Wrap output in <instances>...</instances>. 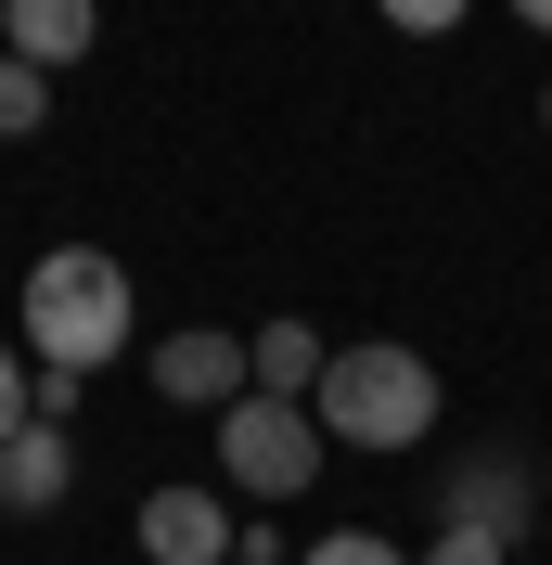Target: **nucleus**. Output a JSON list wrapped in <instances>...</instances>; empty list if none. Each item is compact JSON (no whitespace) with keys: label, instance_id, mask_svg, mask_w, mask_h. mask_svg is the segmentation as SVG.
<instances>
[{"label":"nucleus","instance_id":"obj_2","mask_svg":"<svg viewBox=\"0 0 552 565\" xmlns=\"http://www.w3.org/2000/svg\"><path fill=\"white\" fill-rule=\"evenodd\" d=\"M26 348L52 360V373H104V360L129 348V270H116L104 245H52L26 270Z\"/></svg>","mask_w":552,"mask_h":565},{"label":"nucleus","instance_id":"obj_16","mask_svg":"<svg viewBox=\"0 0 552 565\" xmlns=\"http://www.w3.org/2000/svg\"><path fill=\"white\" fill-rule=\"evenodd\" d=\"M514 13H527V26H540V39H552V0H514Z\"/></svg>","mask_w":552,"mask_h":565},{"label":"nucleus","instance_id":"obj_9","mask_svg":"<svg viewBox=\"0 0 552 565\" xmlns=\"http://www.w3.org/2000/svg\"><path fill=\"white\" fill-rule=\"evenodd\" d=\"M244 360H257V398H321V334L309 321H257V334H244Z\"/></svg>","mask_w":552,"mask_h":565},{"label":"nucleus","instance_id":"obj_14","mask_svg":"<svg viewBox=\"0 0 552 565\" xmlns=\"http://www.w3.org/2000/svg\"><path fill=\"white\" fill-rule=\"evenodd\" d=\"M309 565H412V553H399V540H373V527H335Z\"/></svg>","mask_w":552,"mask_h":565},{"label":"nucleus","instance_id":"obj_4","mask_svg":"<svg viewBox=\"0 0 552 565\" xmlns=\"http://www.w3.org/2000/svg\"><path fill=\"white\" fill-rule=\"evenodd\" d=\"M244 386H257L244 334H206V321H193V334H168V348H155V398H180V412H232Z\"/></svg>","mask_w":552,"mask_h":565},{"label":"nucleus","instance_id":"obj_8","mask_svg":"<svg viewBox=\"0 0 552 565\" xmlns=\"http://www.w3.org/2000/svg\"><path fill=\"white\" fill-rule=\"evenodd\" d=\"M77 489V437L65 424H26V437H0V514H52Z\"/></svg>","mask_w":552,"mask_h":565},{"label":"nucleus","instance_id":"obj_12","mask_svg":"<svg viewBox=\"0 0 552 565\" xmlns=\"http://www.w3.org/2000/svg\"><path fill=\"white\" fill-rule=\"evenodd\" d=\"M412 565H514V540H476V527H437Z\"/></svg>","mask_w":552,"mask_h":565},{"label":"nucleus","instance_id":"obj_17","mask_svg":"<svg viewBox=\"0 0 552 565\" xmlns=\"http://www.w3.org/2000/svg\"><path fill=\"white\" fill-rule=\"evenodd\" d=\"M540 116H552V90H540Z\"/></svg>","mask_w":552,"mask_h":565},{"label":"nucleus","instance_id":"obj_3","mask_svg":"<svg viewBox=\"0 0 552 565\" xmlns=\"http://www.w3.org/2000/svg\"><path fill=\"white\" fill-rule=\"evenodd\" d=\"M219 462H232V489L296 501L321 476V412H309V398H257V386H244L232 412H219Z\"/></svg>","mask_w":552,"mask_h":565},{"label":"nucleus","instance_id":"obj_13","mask_svg":"<svg viewBox=\"0 0 552 565\" xmlns=\"http://www.w3.org/2000/svg\"><path fill=\"white\" fill-rule=\"evenodd\" d=\"M373 13H385V26H412V39H449L476 0H373Z\"/></svg>","mask_w":552,"mask_h":565},{"label":"nucleus","instance_id":"obj_11","mask_svg":"<svg viewBox=\"0 0 552 565\" xmlns=\"http://www.w3.org/2000/svg\"><path fill=\"white\" fill-rule=\"evenodd\" d=\"M26 424H39V360L0 348V437H26Z\"/></svg>","mask_w":552,"mask_h":565},{"label":"nucleus","instance_id":"obj_15","mask_svg":"<svg viewBox=\"0 0 552 565\" xmlns=\"http://www.w3.org/2000/svg\"><path fill=\"white\" fill-rule=\"evenodd\" d=\"M232 565H283V540H244V553H232Z\"/></svg>","mask_w":552,"mask_h":565},{"label":"nucleus","instance_id":"obj_7","mask_svg":"<svg viewBox=\"0 0 552 565\" xmlns=\"http://www.w3.org/2000/svg\"><path fill=\"white\" fill-rule=\"evenodd\" d=\"M91 39H104V13H91V0H0V52H13V65H77V52H91Z\"/></svg>","mask_w":552,"mask_h":565},{"label":"nucleus","instance_id":"obj_6","mask_svg":"<svg viewBox=\"0 0 552 565\" xmlns=\"http://www.w3.org/2000/svg\"><path fill=\"white\" fill-rule=\"evenodd\" d=\"M527 514H540V489H527V462H449V527H476V540H527Z\"/></svg>","mask_w":552,"mask_h":565},{"label":"nucleus","instance_id":"obj_5","mask_svg":"<svg viewBox=\"0 0 552 565\" xmlns=\"http://www.w3.org/2000/svg\"><path fill=\"white\" fill-rule=\"evenodd\" d=\"M232 514H219V489H155L141 501V565H232Z\"/></svg>","mask_w":552,"mask_h":565},{"label":"nucleus","instance_id":"obj_10","mask_svg":"<svg viewBox=\"0 0 552 565\" xmlns=\"http://www.w3.org/2000/svg\"><path fill=\"white\" fill-rule=\"evenodd\" d=\"M39 129H52V77L0 52V141H39Z\"/></svg>","mask_w":552,"mask_h":565},{"label":"nucleus","instance_id":"obj_1","mask_svg":"<svg viewBox=\"0 0 552 565\" xmlns=\"http://www.w3.org/2000/svg\"><path fill=\"white\" fill-rule=\"evenodd\" d=\"M309 412H321V437H335V450H424V437H437V360L399 348V334L335 348Z\"/></svg>","mask_w":552,"mask_h":565}]
</instances>
